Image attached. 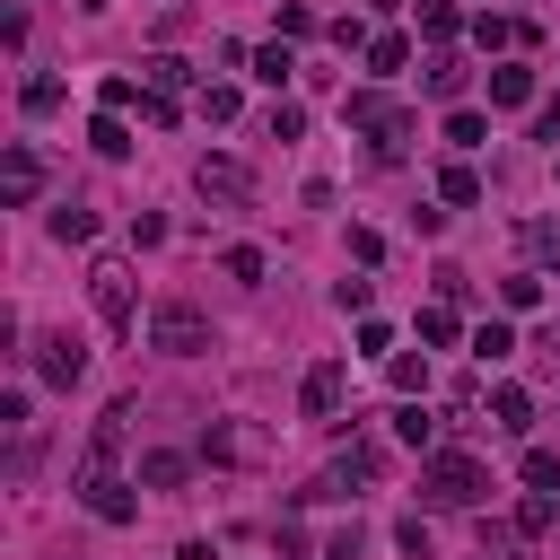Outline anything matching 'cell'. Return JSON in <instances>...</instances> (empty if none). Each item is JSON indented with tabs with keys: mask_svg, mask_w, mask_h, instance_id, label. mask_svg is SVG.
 I'll list each match as a JSON object with an SVG mask.
<instances>
[{
	"mask_svg": "<svg viewBox=\"0 0 560 560\" xmlns=\"http://www.w3.org/2000/svg\"><path fill=\"white\" fill-rule=\"evenodd\" d=\"M481 490H490L481 455H455V446H438V455L420 464V499H429V508H472Z\"/></svg>",
	"mask_w": 560,
	"mask_h": 560,
	"instance_id": "6da1fadb",
	"label": "cell"
},
{
	"mask_svg": "<svg viewBox=\"0 0 560 560\" xmlns=\"http://www.w3.org/2000/svg\"><path fill=\"white\" fill-rule=\"evenodd\" d=\"M341 122H350V131H368V140H376V158H394V149L411 140V105H394V96H376V88L341 96Z\"/></svg>",
	"mask_w": 560,
	"mask_h": 560,
	"instance_id": "7a4b0ae2",
	"label": "cell"
},
{
	"mask_svg": "<svg viewBox=\"0 0 560 560\" xmlns=\"http://www.w3.org/2000/svg\"><path fill=\"white\" fill-rule=\"evenodd\" d=\"M149 341H158L166 359H201V350H210V315L184 306V298H166V306L149 315Z\"/></svg>",
	"mask_w": 560,
	"mask_h": 560,
	"instance_id": "3957f363",
	"label": "cell"
},
{
	"mask_svg": "<svg viewBox=\"0 0 560 560\" xmlns=\"http://www.w3.org/2000/svg\"><path fill=\"white\" fill-rule=\"evenodd\" d=\"M79 508L105 516V525H131V516H140V499H131L122 472H79Z\"/></svg>",
	"mask_w": 560,
	"mask_h": 560,
	"instance_id": "277c9868",
	"label": "cell"
},
{
	"mask_svg": "<svg viewBox=\"0 0 560 560\" xmlns=\"http://www.w3.org/2000/svg\"><path fill=\"white\" fill-rule=\"evenodd\" d=\"M35 192H44V158H35L26 140H9V158H0V201H9V210H26Z\"/></svg>",
	"mask_w": 560,
	"mask_h": 560,
	"instance_id": "5b68a950",
	"label": "cell"
},
{
	"mask_svg": "<svg viewBox=\"0 0 560 560\" xmlns=\"http://www.w3.org/2000/svg\"><path fill=\"white\" fill-rule=\"evenodd\" d=\"M88 298H96V315H105L114 332H131V271H122V262H96V271H88Z\"/></svg>",
	"mask_w": 560,
	"mask_h": 560,
	"instance_id": "8992f818",
	"label": "cell"
},
{
	"mask_svg": "<svg viewBox=\"0 0 560 560\" xmlns=\"http://www.w3.org/2000/svg\"><path fill=\"white\" fill-rule=\"evenodd\" d=\"M35 368H44V385H79V376H88L79 332H35Z\"/></svg>",
	"mask_w": 560,
	"mask_h": 560,
	"instance_id": "52a82bcc",
	"label": "cell"
},
{
	"mask_svg": "<svg viewBox=\"0 0 560 560\" xmlns=\"http://www.w3.org/2000/svg\"><path fill=\"white\" fill-rule=\"evenodd\" d=\"M341 394H350V368H341V359H315V368H306V385H298L306 420H332V411H341Z\"/></svg>",
	"mask_w": 560,
	"mask_h": 560,
	"instance_id": "ba28073f",
	"label": "cell"
},
{
	"mask_svg": "<svg viewBox=\"0 0 560 560\" xmlns=\"http://www.w3.org/2000/svg\"><path fill=\"white\" fill-rule=\"evenodd\" d=\"M122 429H131V402H105V411H96V429H88V455H79V472H114V455H122Z\"/></svg>",
	"mask_w": 560,
	"mask_h": 560,
	"instance_id": "9c48e42d",
	"label": "cell"
},
{
	"mask_svg": "<svg viewBox=\"0 0 560 560\" xmlns=\"http://www.w3.org/2000/svg\"><path fill=\"white\" fill-rule=\"evenodd\" d=\"M192 184H201L210 201H254V166H245V158H201Z\"/></svg>",
	"mask_w": 560,
	"mask_h": 560,
	"instance_id": "30bf717a",
	"label": "cell"
},
{
	"mask_svg": "<svg viewBox=\"0 0 560 560\" xmlns=\"http://www.w3.org/2000/svg\"><path fill=\"white\" fill-rule=\"evenodd\" d=\"M490 105H534V70L525 61H499L490 70Z\"/></svg>",
	"mask_w": 560,
	"mask_h": 560,
	"instance_id": "8fae6325",
	"label": "cell"
},
{
	"mask_svg": "<svg viewBox=\"0 0 560 560\" xmlns=\"http://www.w3.org/2000/svg\"><path fill=\"white\" fill-rule=\"evenodd\" d=\"M402 61H411V35H368V70L376 79H394Z\"/></svg>",
	"mask_w": 560,
	"mask_h": 560,
	"instance_id": "7c38bea8",
	"label": "cell"
},
{
	"mask_svg": "<svg viewBox=\"0 0 560 560\" xmlns=\"http://www.w3.org/2000/svg\"><path fill=\"white\" fill-rule=\"evenodd\" d=\"M52 236H61V245H88V236H96V210H88V201H61V210H52Z\"/></svg>",
	"mask_w": 560,
	"mask_h": 560,
	"instance_id": "4fadbf2b",
	"label": "cell"
},
{
	"mask_svg": "<svg viewBox=\"0 0 560 560\" xmlns=\"http://www.w3.org/2000/svg\"><path fill=\"white\" fill-rule=\"evenodd\" d=\"M394 438H402V446H420V455H429V446H438V420H429V411H420V402H402V411H394Z\"/></svg>",
	"mask_w": 560,
	"mask_h": 560,
	"instance_id": "5bb4252c",
	"label": "cell"
},
{
	"mask_svg": "<svg viewBox=\"0 0 560 560\" xmlns=\"http://www.w3.org/2000/svg\"><path fill=\"white\" fill-rule=\"evenodd\" d=\"M184 472H192V464H184L175 446H158V455H140V481H149V490H175Z\"/></svg>",
	"mask_w": 560,
	"mask_h": 560,
	"instance_id": "9a60e30c",
	"label": "cell"
},
{
	"mask_svg": "<svg viewBox=\"0 0 560 560\" xmlns=\"http://www.w3.org/2000/svg\"><path fill=\"white\" fill-rule=\"evenodd\" d=\"M560 525V490H534L525 508H516V534H551Z\"/></svg>",
	"mask_w": 560,
	"mask_h": 560,
	"instance_id": "2e32d148",
	"label": "cell"
},
{
	"mask_svg": "<svg viewBox=\"0 0 560 560\" xmlns=\"http://www.w3.org/2000/svg\"><path fill=\"white\" fill-rule=\"evenodd\" d=\"M289 70H298V61H289V44L271 35V44L254 52V79H262V88H289Z\"/></svg>",
	"mask_w": 560,
	"mask_h": 560,
	"instance_id": "e0dca14e",
	"label": "cell"
},
{
	"mask_svg": "<svg viewBox=\"0 0 560 560\" xmlns=\"http://www.w3.org/2000/svg\"><path fill=\"white\" fill-rule=\"evenodd\" d=\"M88 140H96V158H131V131H122V114H96V122H88Z\"/></svg>",
	"mask_w": 560,
	"mask_h": 560,
	"instance_id": "ac0fdd59",
	"label": "cell"
},
{
	"mask_svg": "<svg viewBox=\"0 0 560 560\" xmlns=\"http://www.w3.org/2000/svg\"><path fill=\"white\" fill-rule=\"evenodd\" d=\"M438 192H446V201H455V210H472V201H481V175H472V166H464V158H455V166H446V175H438Z\"/></svg>",
	"mask_w": 560,
	"mask_h": 560,
	"instance_id": "d6986e66",
	"label": "cell"
},
{
	"mask_svg": "<svg viewBox=\"0 0 560 560\" xmlns=\"http://www.w3.org/2000/svg\"><path fill=\"white\" fill-rule=\"evenodd\" d=\"M508 350H516V332H508V324H499V315H490V324H481V332H472V359H481V368H499V359H508Z\"/></svg>",
	"mask_w": 560,
	"mask_h": 560,
	"instance_id": "ffe728a7",
	"label": "cell"
},
{
	"mask_svg": "<svg viewBox=\"0 0 560 560\" xmlns=\"http://www.w3.org/2000/svg\"><path fill=\"white\" fill-rule=\"evenodd\" d=\"M490 411H499V429H508V438H516V429L534 420V402H525V385H499V394H490Z\"/></svg>",
	"mask_w": 560,
	"mask_h": 560,
	"instance_id": "44dd1931",
	"label": "cell"
},
{
	"mask_svg": "<svg viewBox=\"0 0 560 560\" xmlns=\"http://www.w3.org/2000/svg\"><path fill=\"white\" fill-rule=\"evenodd\" d=\"M420 88H429V96H455V88H464V61H455V52H438V61L420 70Z\"/></svg>",
	"mask_w": 560,
	"mask_h": 560,
	"instance_id": "7402d4cb",
	"label": "cell"
},
{
	"mask_svg": "<svg viewBox=\"0 0 560 560\" xmlns=\"http://www.w3.org/2000/svg\"><path fill=\"white\" fill-rule=\"evenodd\" d=\"M446 140H455V149H481V140H490V122H481L472 105H455V114H446Z\"/></svg>",
	"mask_w": 560,
	"mask_h": 560,
	"instance_id": "603a6c76",
	"label": "cell"
},
{
	"mask_svg": "<svg viewBox=\"0 0 560 560\" xmlns=\"http://www.w3.org/2000/svg\"><path fill=\"white\" fill-rule=\"evenodd\" d=\"M525 490H560V455L551 446H525Z\"/></svg>",
	"mask_w": 560,
	"mask_h": 560,
	"instance_id": "cb8c5ba5",
	"label": "cell"
},
{
	"mask_svg": "<svg viewBox=\"0 0 560 560\" xmlns=\"http://www.w3.org/2000/svg\"><path fill=\"white\" fill-rule=\"evenodd\" d=\"M184 79H192V61H175V52H158V61H149V88H158V96H175Z\"/></svg>",
	"mask_w": 560,
	"mask_h": 560,
	"instance_id": "d4e9b609",
	"label": "cell"
},
{
	"mask_svg": "<svg viewBox=\"0 0 560 560\" xmlns=\"http://www.w3.org/2000/svg\"><path fill=\"white\" fill-rule=\"evenodd\" d=\"M455 26H464V18H455V9H446V0H420V35H438V44H446V35H455Z\"/></svg>",
	"mask_w": 560,
	"mask_h": 560,
	"instance_id": "484cf974",
	"label": "cell"
},
{
	"mask_svg": "<svg viewBox=\"0 0 560 560\" xmlns=\"http://www.w3.org/2000/svg\"><path fill=\"white\" fill-rule=\"evenodd\" d=\"M201 122H236V88H228V79L201 88Z\"/></svg>",
	"mask_w": 560,
	"mask_h": 560,
	"instance_id": "4316f807",
	"label": "cell"
},
{
	"mask_svg": "<svg viewBox=\"0 0 560 560\" xmlns=\"http://www.w3.org/2000/svg\"><path fill=\"white\" fill-rule=\"evenodd\" d=\"M534 298H542V280H534V271H516V280H499V306H516V315H525Z\"/></svg>",
	"mask_w": 560,
	"mask_h": 560,
	"instance_id": "83f0119b",
	"label": "cell"
},
{
	"mask_svg": "<svg viewBox=\"0 0 560 560\" xmlns=\"http://www.w3.org/2000/svg\"><path fill=\"white\" fill-rule=\"evenodd\" d=\"M472 44H481V52H490V44H516V26H508V18H490V9H481V18H472Z\"/></svg>",
	"mask_w": 560,
	"mask_h": 560,
	"instance_id": "f1b7e54d",
	"label": "cell"
},
{
	"mask_svg": "<svg viewBox=\"0 0 560 560\" xmlns=\"http://www.w3.org/2000/svg\"><path fill=\"white\" fill-rule=\"evenodd\" d=\"M298 131H306V105L280 96V105H271V140H298Z\"/></svg>",
	"mask_w": 560,
	"mask_h": 560,
	"instance_id": "f546056e",
	"label": "cell"
},
{
	"mask_svg": "<svg viewBox=\"0 0 560 560\" xmlns=\"http://www.w3.org/2000/svg\"><path fill=\"white\" fill-rule=\"evenodd\" d=\"M61 105V79H26V114H52Z\"/></svg>",
	"mask_w": 560,
	"mask_h": 560,
	"instance_id": "4dcf8cb0",
	"label": "cell"
},
{
	"mask_svg": "<svg viewBox=\"0 0 560 560\" xmlns=\"http://www.w3.org/2000/svg\"><path fill=\"white\" fill-rule=\"evenodd\" d=\"M96 96H105V114H122V105H131V96H140V88H131V79H122V70H105V88H96Z\"/></svg>",
	"mask_w": 560,
	"mask_h": 560,
	"instance_id": "1f68e13d",
	"label": "cell"
},
{
	"mask_svg": "<svg viewBox=\"0 0 560 560\" xmlns=\"http://www.w3.org/2000/svg\"><path fill=\"white\" fill-rule=\"evenodd\" d=\"M429 385V359H394V394H420Z\"/></svg>",
	"mask_w": 560,
	"mask_h": 560,
	"instance_id": "d6a6232c",
	"label": "cell"
},
{
	"mask_svg": "<svg viewBox=\"0 0 560 560\" xmlns=\"http://www.w3.org/2000/svg\"><path fill=\"white\" fill-rule=\"evenodd\" d=\"M394 542H402L411 560H429V525H420V516H402V525H394Z\"/></svg>",
	"mask_w": 560,
	"mask_h": 560,
	"instance_id": "836d02e7",
	"label": "cell"
},
{
	"mask_svg": "<svg viewBox=\"0 0 560 560\" xmlns=\"http://www.w3.org/2000/svg\"><path fill=\"white\" fill-rule=\"evenodd\" d=\"M534 140H551V149H560V105H542V114H534Z\"/></svg>",
	"mask_w": 560,
	"mask_h": 560,
	"instance_id": "e575fe53",
	"label": "cell"
},
{
	"mask_svg": "<svg viewBox=\"0 0 560 560\" xmlns=\"http://www.w3.org/2000/svg\"><path fill=\"white\" fill-rule=\"evenodd\" d=\"M79 9H88V18H96V9H114V0H79Z\"/></svg>",
	"mask_w": 560,
	"mask_h": 560,
	"instance_id": "d590c367",
	"label": "cell"
},
{
	"mask_svg": "<svg viewBox=\"0 0 560 560\" xmlns=\"http://www.w3.org/2000/svg\"><path fill=\"white\" fill-rule=\"evenodd\" d=\"M551 560H560V551H551Z\"/></svg>",
	"mask_w": 560,
	"mask_h": 560,
	"instance_id": "8d00e7d4",
	"label": "cell"
}]
</instances>
